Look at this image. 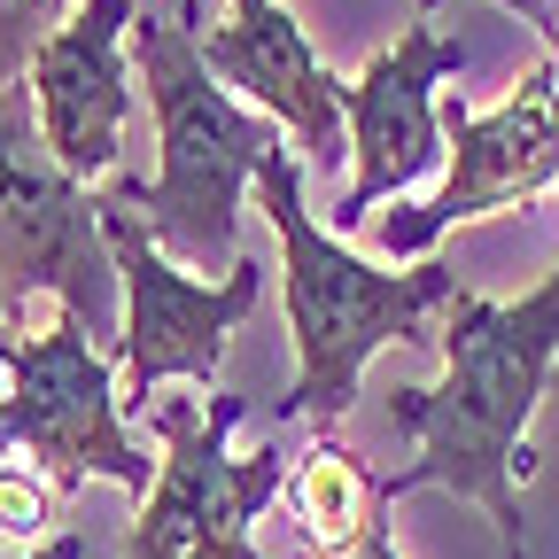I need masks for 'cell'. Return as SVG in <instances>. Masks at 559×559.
<instances>
[{"label": "cell", "mask_w": 559, "mask_h": 559, "mask_svg": "<svg viewBox=\"0 0 559 559\" xmlns=\"http://www.w3.org/2000/svg\"><path fill=\"white\" fill-rule=\"evenodd\" d=\"M428 9H436V0H428ZM498 9H513L521 24H536V32H544V47L559 55V0H498Z\"/></svg>", "instance_id": "cell-15"}, {"label": "cell", "mask_w": 559, "mask_h": 559, "mask_svg": "<svg viewBox=\"0 0 559 559\" xmlns=\"http://www.w3.org/2000/svg\"><path fill=\"white\" fill-rule=\"evenodd\" d=\"M132 62L148 86L156 117V179H124L117 202L140 210V226L156 234L164 257L187 264H241V187L264 171L272 148H288L272 117L241 109L226 79L202 62L194 39V0H179L171 16H132Z\"/></svg>", "instance_id": "cell-2"}, {"label": "cell", "mask_w": 559, "mask_h": 559, "mask_svg": "<svg viewBox=\"0 0 559 559\" xmlns=\"http://www.w3.org/2000/svg\"><path fill=\"white\" fill-rule=\"evenodd\" d=\"M0 288L9 304L55 296L62 319H79L94 342H124L102 194L55 164L32 86H0Z\"/></svg>", "instance_id": "cell-4"}, {"label": "cell", "mask_w": 559, "mask_h": 559, "mask_svg": "<svg viewBox=\"0 0 559 559\" xmlns=\"http://www.w3.org/2000/svg\"><path fill=\"white\" fill-rule=\"evenodd\" d=\"M551 62H559V55H551Z\"/></svg>", "instance_id": "cell-19"}, {"label": "cell", "mask_w": 559, "mask_h": 559, "mask_svg": "<svg viewBox=\"0 0 559 559\" xmlns=\"http://www.w3.org/2000/svg\"><path fill=\"white\" fill-rule=\"evenodd\" d=\"M9 349L16 342H9V288H0V373H9Z\"/></svg>", "instance_id": "cell-18"}, {"label": "cell", "mask_w": 559, "mask_h": 559, "mask_svg": "<svg viewBox=\"0 0 559 559\" xmlns=\"http://www.w3.org/2000/svg\"><path fill=\"white\" fill-rule=\"evenodd\" d=\"M124 39H132V0H79L70 24L32 62L39 132L70 179H109L124 156V124H132Z\"/></svg>", "instance_id": "cell-10"}, {"label": "cell", "mask_w": 559, "mask_h": 559, "mask_svg": "<svg viewBox=\"0 0 559 559\" xmlns=\"http://www.w3.org/2000/svg\"><path fill=\"white\" fill-rule=\"evenodd\" d=\"M55 528V481L32 459H0V536H47Z\"/></svg>", "instance_id": "cell-14"}, {"label": "cell", "mask_w": 559, "mask_h": 559, "mask_svg": "<svg viewBox=\"0 0 559 559\" xmlns=\"http://www.w3.org/2000/svg\"><path fill=\"white\" fill-rule=\"evenodd\" d=\"M466 70V47L443 39L428 16L404 24L396 47H381L358 79L342 86V117H349V156H358V179L342 187L334 202V234L342 226H366V210L419 187L436 164H451L443 148V102L436 86Z\"/></svg>", "instance_id": "cell-9"}, {"label": "cell", "mask_w": 559, "mask_h": 559, "mask_svg": "<svg viewBox=\"0 0 559 559\" xmlns=\"http://www.w3.org/2000/svg\"><path fill=\"white\" fill-rule=\"evenodd\" d=\"M102 234L124 280V342H117V366L132 381V404L148 412V396L164 381H218L226 366V334L257 311L264 296V264H234L226 280H194L179 272L156 234L140 226V210H124L117 194L102 202Z\"/></svg>", "instance_id": "cell-7"}, {"label": "cell", "mask_w": 559, "mask_h": 559, "mask_svg": "<svg viewBox=\"0 0 559 559\" xmlns=\"http://www.w3.org/2000/svg\"><path fill=\"white\" fill-rule=\"evenodd\" d=\"M0 451H24L55 489H86L117 481L132 498L156 489L148 451H132L124 419H117V373H109V349L79 326V319H55L47 334L9 349V396H0Z\"/></svg>", "instance_id": "cell-6"}, {"label": "cell", "mask_w": 559, "mask_h": 559, "mask_svg": "<svg viewBox=\"0 0 559 559\" xmlns=\"http://www.w3.org/2000/svg\"><path fill=\"white\" fill-rule=\"evenodd\" d=\"M202 62L226 86H241L272 124L296 132V148L311 156V171H334L349 156V117H342V86L334 70L311 55L304 24L280 0H226V24L202 39Z\"/></svg>", "instance_id": "cell-11"}, {"label": "cell", "mask_w": 559, "mask_h": 559, "mask_svg": "<svg viewBox=\"0 0 559 559\" xmlns=\"http://www.w3.org/2000/svg\"><path fill=\"white\" fill-rule=\"evenodd\" d=\"M551 194H559V187H551Z\"/></svg>", "instance_id": "cell-20"}, {"label": "cell", "mask_w": 559, "mask_h": 559, "mask_svg": "<svg viewBox=\"0 0 559 559\" xmlns=\"http://www.w3.org/2000/svg\"><path fill=\"white\" fill-rule=\"evenodd\" d=\"M334 559H404V551H396V536H389V521H373V528H366L358 544H349V551H334Z\"/></svg>", "instance_id": "cell-16"}, {"label": "cell", "mask_w": 559, "mask_h": 559, "mask_svg": "<svg viewBox=\"0 0 559 559\" xmlns=\"http://www.w3.org/2000/svg\"><path fill=\"white\" fill-rule=\"evenodd\" d=\"M241 412H249L241 396H210V412L156 404L164 466L132 513L124 559H264L249 528L272 498H288V466H280L272 443L257 459H234Z\"/></svg>", "instance_id": "cell-5"}, {"label": "cell", "mask_w": 559, "mask_h": 559, "mask_svg": "<svg viewBox=\"0 0 559 559\" xmlns=\"http://www.w3.org/2000/svg\"><path fill=\"white\" fill-rule=\"evenodd\" d=\"M62 24H70V0H0V86H24V70Z\"/></svg>", "instance_id": "cell-13"}, {"label": "cell", "mask_w": 559, "mask_h": 559, "mask_svg": "<svg viewBox=\"0 0 559 559\" xmlns=\"http://www.w3.org/2000/svg\"><path fill=\"white\" fill-rule=\"evenodd\" d=\"M264 218L280 226V296L296 334V381L272 396V419H342L358 404V373L389 342H436L428 319L459 304V272L443 257L412 272H373L366 257L334 249V234L304 210V164L272 148L257 171Z\"/></svg>", "instance_id": "cell-3"}, {"label": "cell", "mask_w": 559, "mask_h": 559, "mask_svg": "<svg viewBox=\"0 0 559 559\" xmlns=\"http://www.w3.org/2000/svg\"><path fill=\"white\" fill-rule=\"evenodd\" d=\"M0 559H86V536H47L39 551H0Z\"/></svg>", "instance_id": "cell-17"}, {"label": "cell", "mask_w": 559, "mask_h": 559, "mask_svg": "<svg viewBox=\"0 0 559 559\" xmlns=\"http://www.w3.org/2000/svg\"><path fill=\"white\" fill-rule=\"evenodd\" d=\"M436 342H443V381L389 396V428H404L419 451L412 466L389 474V506L412 498V489H451V498L489 513L506 559H528L521 481L536 474L528 419L559 366V272L536 280L521 304L459 296Z\"/></svg>", "instance_id": "cell-1"}, {"label": "cell", "mask_w": 559, "mask_h": 559, "mask_svg": "<svg viewBox=\"0 0 559 559\" xmlns=\"http://www.w3.org/2000/svg\"><path fill=\"white\" fill-rule=\"evenodd\" d=\"M288 506H296V521L311 528L319 559H334V551L358 544L373 521H389V474H373L349 443L319 436V443L288 466Z\"/></svg>", "instance_id": "cell-12"}, {"label": "cell", "mask_w": 559, "mask_h": 559, "mask_svg": "<svg viewBox=\"0 0 559 559\" xmlns=\"http://www.w3.org/2000/svg\"><path fill=\"white\" fill-rule=\"evenodd\" d=\"M443 140H451V171L428 202L381 218V249L389 257H419L436 249L451 226L513 210L559 187V62H536L528 79L498 102V109H459L443 102Z\"/></svg>", "instance_id": "cell-8"}]
</instances>
